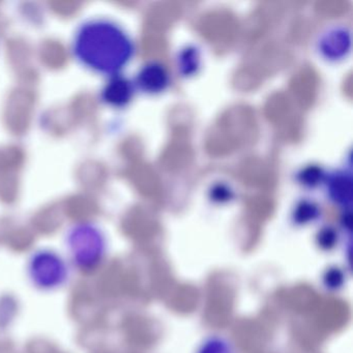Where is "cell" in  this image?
Returning <instances> with one entry per match:
<instances>
[{
  "label": "cell",
  "instance_id": "cell-10",
  "mask_svg": "<svg viewBox=\"0 0 353 353\" xmlns=\"http://www.w3.org/2000/svg\"><path fill=\"white\" fill-rule=\"evenodd\" d=\"M212 195L216 196V199H229L232 195V191L229 189L226 185H219L218 187L214 188V191L212 192Z\"/></svg>",
  "mask_w": 353,
  "mask_h": 353
},
{
  "label": "cell",
  "instance_id": "cell-4",
  "mask_svg": "<svg viewBox=\"0 0 353 353\" xmlns=\"http://www.w3.org/2000/svg\"><path fill=\"white\" fill-rule=\"evenodd\" d=\"M136 88L134 82L123 74L107 78L100 92V100L110 108H125L133 100Z\"/></svg>",
  "mask_w": 353,
  "mask_h": 353
},
{
  "label": "cell",
  "instance_id": "cell-2",
  "mask_svg": "<svg viewBox=\"0 0 353 353\" xmlns=\"http://www.w3.org/2000/svg\"><path fill=\"white\" fill-rule=\"evenodd\" d=\"M67 248L73 263L83 272H90L102 262L106 243L98 227L90 223H79L70 229Z\"/></svg>",
  "mask_w": 353,
  "mask_h": 353
},
{
  "label": "cell",
  "instance_id": "cell-6",
  "mask_svg": "<svg viewBox=\"0 0 353 353\" xmlns=\"http://www.w3.org/2000/svg\"><path fill=\"white\" fill-rule=\"evenodd\" d=\"M318 49L328 61L342 59L350 51V32L342 26L330 28L320 39Z\"/></svg>",
  "mask_w": 353,
  "mask_h": 353
},
{
  "label": "cell",
  "instance_id": "cell-8",
  "mask_svg": "<svg viewBox=\"0 0 353 353\" xmlns=\"http://www.w3.org/2000/svg\"><path fill=\"white\" fill-rule=\"evenodd\" d=\"M200 68V53L195 47H187L179 57V70L183 76L197 73Z\"/></svg>",
  "mask_w": 353,
  "mask_h": 353
},
{
  "label": "cell",
  "instance_id": "cell-3",
  "mask_svg": "<svg viewBox=\"0 0 353 353\" xmlns=\"http://www.w3.org/2000/svg\"><path fill=\"white\" fill-rule=\"evenodd\" d=\"M28 270L32 284L42 290H53L63 286L69 276L65 260L50 250H40L32 254Z\"/></svg>",
  "mask_w": 353,
  "mask_h": 353
},
{
  "label": "cell",
  "instance_id": "cell-9",
  "mask_svg": "<svg viewBox=\"0 0 353 353\" xmlns=\"http://www.w3.org/2000/svg\"><path fill=\"white\" fill-rule=\"evenodd\" d=\"M325 174L321 168L316 166L307 167L299 173V181L307 188H315L325 181Z\"/></svg>",
  "mask_w": 353,
  "mask_h": 353
},
{
  "label": "cell",
  "instance_id": "cell-1",
  "mask_svg": "<svg viewBox=\"0 0 353 353\" xmlns=\"http://www.w3.org/2000/svg\"><path fill=\"white\" fill-rule=\"evenodd\" d=\"M80 65L109 78L123 73L135 53V45L123 26L107 18H92L80 24L71 43Z\"/></svg>",
  "mask_w": 353,
  "mask_h": 353
},
{
  "label": "cell",
  "instance_id": "cell-5",
  "mask_svg": "<svg viewBox=\"0 0 353 353\" xmlns=\"http://www.w3.org/2000/svg\"><path fill=\"white\" fill-rule=\"evenodd\" d=\"M136 90L148 94H161L168 88L170 76L166 68L159 63H146L134 80Z\"/></svg>",
  "mask_w": 353,
  "mask_h": 353
},
{
  "label": "cell",
  "instance_id": "cell-7",
  "mask_svg": "<svg viewBox=\"0 0 353 353\" xmlns=\"http://www.w3.org/2000/svg\"><path fill=\"white\" fill-rule=\"evenodd\" d=\"M325 183L330 200L340 205L350 206L352 198V179L350 173L338 171L326 177Z\"/></svg>",
  "mask_w": 353,
  "mask_h": 353
}]
</instances>
